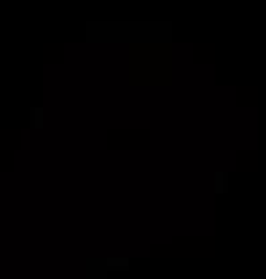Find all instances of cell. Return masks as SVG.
<instances>
[{
    "mask_svg": "<svg viewBox=\"0 0 266 279\" xmlns=\"http://www.w3.org/2000/svg\"><path fill=\"white\" fill-rule=\"evenodd\" d=\"M226 180H228V175H226V172H218V175H215V182H218V185H215V191H218V193H223V191H226Z\"/></svg>",
    "mask_w": 266,
    "mask_h": 279,
    "instance_id": "obj_1",
    "label": "cell"
}]
</instances>
